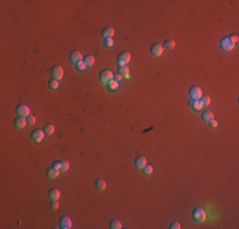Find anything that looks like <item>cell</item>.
Here are the masks:
<instances>
[{
  "instance_id": "cell-4",
  "label": "cell",
  "mask_w": 239,
  "mask_h": 229,
  "mask_svg": "<svg viewBox=\"0 0 239 229\" xmlns=\"http://www.w3.org/2000/svg\"><path fill=\"white\" fill-rule=\"evenodd\" d=\"M15 112L18 116H22V117H28L31 114V109L27 104H18L17 108H15Z\"/></svg>"
},
{
  "instance_id": "cell-33",
  "label": "cell",
  "mask_w": 239,
  "mask_h": 229,
  "mask_svg": "<svg viewBox=\"0 0 239 229\" xmlns=\"http://www.w3.org/2000/svg\"><path fill=\"white\" fill-rule=\"evenodd\" d=\"M229 40H230L234 45H237L238 44V40H239V37H238V35H232L230 37H229Z\"/></svg>"
},
{
  "instance_id": "cell-34",
  "label": "cell",
  "mask_w": 239,
  "mask_h": 229,
  "mask_svg": "<svg viewBox=\"0 0 239 229\" xmlns=\"http://www.w3.org/2000/svg\"><path fill=\"white\" fill-rule=\"evenodd\" d=\"M57 208H59V200H52V202H51V209H52V210H56Z\"/></svg>"
},
{
  "instance_id": "cell-30",
  "label": "cell",
  "mask_w": 239,
  "mask_h": 229,
  "mask_svg": "<svg viewBox=\"0 0 239 229\" xmlns=\"http://www.w3.org/2000/svg\"><path fill=\"white\" fill-rule=\"evenodd\" d=\"M114 45V42L112 38H104V46L106 47H112Z\"/></svg>"
},
{
  "instance_id": "cell-23",
  "label": "cell",
  "mask_w": 239,
  "mask_h": 229,
  "mask_svg": "<svg viewBox=\"0 0 239 229\" xmlns=\"http://www.w3.org/2000/svg\"><path fill=\"white\" fill-rule=\"evenodd\" d=\"M44 131H45L46 135H52V134L55 132V126L51 125V123H47V125H45V127H44Z\"/></svg>"
},
{
  "instance_id": "cell-3",
  "label": "cell",
  "mask_w": 239,
  "mask_h": 229,
  "mask_svg": "<svg viewBox=\"0 0 239 229\" xmlns=\"http://www.w3.org/2000/svg\"><path fill=\"white\" fill-rule=\"evenodd\" d=\"M113 79V73L109 69H104L102 70L101 73H99V80H101L102 83H109L111 80Z\"/></svg>"
},
{
  "instance_id": "cell-20",
  "label": "cell",
  "mask_w": 239,
  "mask_h": 229,
  "mask_svg": "<svg viewBox=\"0 0 239 229\" xmlns=\"http://www.w3.org/2000/svg\"><path fill=\"white\" fill-rule=\"evenodd\" d=\"M106 186H107L106 181L102 180V178H98L97 181H95V187H97V190H99V191H103L104 188H106Z\"/></svg>"
},
{
  "instance_id": "cell-10",
  "label": "cell",
  "mask_w": 239,
  "mask_h": 229,
  "mask_svg": "<svg viewBox=\"0 0 239 229\" xmlns=\"http://www.w3.org/2000/svg\"><path fill=\"white\" fill-rule=\"evenodd\" d=\"M54 165L56 167V168H59L61 172H66L69 169V167H70L68 160H56L54 163Z\"/></svg>"
},
{
  "instance_id": "cell-27",
  "label": "cell",
  "mask_w": 239,
  "mask_h": 229,
  "mask_svg": "<svg viewBox=\"0 0 239 229\" xmlns=\"http://www.w3.org/2000/svg\"><path fill=\"white\" fill-rule=\"evenodd\" d=\"M200 99H201L204 107H205V106H209L210 102H211V98H210L209 95H201V98H200Z\"/></svg>"
},
{
  "instance_id": "cell-25",
  "label": "cell",
  "mask_w": 239,
  "mask_h": 229,
  "mask_svg": "<svg viewBox=\"0 0 239 229\" xmlns=\"http://www.w3.org/2000/svg\"><path fill=\"white\" fill-rule=\"evenodd\" d=\"M174 46H176V42L173 40H167L164 42V47H165V49H168V50L174 49Z\"/></svg>"
},
{
  "instance_id": "cell-12",
  "label": "cell",
  "mask_w": 239,
  "mask_h": 229,
  "mask_svg": "<svg viewBox=\"0 0 239 229\" xmlns=\"http://www.w3.org/2000/svg\"><path fill=\"white\" fill-rule=\"evenodd\" d=\"M188 106L192 107L193 109H196V111H201L204 108V104L201 102V99H191L188 102Z\"/></svg>"
},
{
  "instance_id": "cell-18",
  "label": "cell",
  "mask_w": 239,
  "mask_h": 229,
  "mask_svg": "<svg viewBox=\"0 0 239 229\" xmlns=\"http://www.w3.org/2000/svg\"><path fill=\"white\" fill-rule=\"evenodd\" d=\"M114 35V30L112 27H106L104 30L102 31V36L104 38H112V36Z\"/></svg>"
},
{
  "instance_id": "cell-22",
  "label": "cell",
  "mask_w": 239,
  "mask_h": 229,
  "mask_svg": "<svg viewBox=\"0 0 239 229\" xmlns=\"http://www.w3.org/2000/svg\"><path fill=\"white\" fill-rule=\"evenodd\" d=\"M118 73L121 74L122 76H125V78H128V76H130V70H128V68H127L126 65L125 66H119Z\"/></svg>"
},
{
  "instance_id": "cell-36",
  "label": "cell",
  "mask_w": 239,
  "mask_h": 229,
  "mask_svg": "<svg viewBox=\"0 0 239 229\" xmlns=\"http://www.w3.org/2000/svg\"><path fill=\"white\" fill-rule=\"evenodd\" d=\"M122 79V75L121 74H113V80H116V82H119V80Z\"/></svg>"
},
{
  "instance_id": "cell-13",
  "label": "cell",
  "mask_w": 239,
  "mask_h": 229,
  "mask_svg": "<svg viewBox=\"0 0 239 229\" xmlns=\"http://www.w3.org/2000/svg\"><path fill=\"white\" fill-rule=\"evenodd\" d=\"M60 169L59 168H56V167L55 165H52V167H50V168L49 169H47V172H46V174H47V177H49V178H56L57 177V176H59L60 174Z\"/></svg>"
},
{
  "instance_id": "cell-11",
  "label": "cell",
  "mask_w": 239,
  "mask_h": 229,
  "mask_svg": "<svg viewBox=\"0 0 239 229\" xmlns=\"http://www.w3.org/2000/svg\"><path fill=\"white\" fill-rule=\"evenodd\" d=\"M83 59H84V57H83V55L80 54L79 51H73L70 54V61H71V63H74L75 65L78 64V63H80V61H83Z\"/></svg>"
},
{
  "instance_id": "cell-29",
  "label": "cell",
  "mask_w": 239,
  "mask_h": 229,
  "mask_svg": "<svg viewBox=\"0 0 239 229\" xmlns=\"http://www.w3.org/2000/svg\"><path fill=\"white\" fill-rule=\"evenodd\" d=\"M142 169H144V173L148 174V176L151 174V173H153V171H154V169H153V167H151V165H148V164H146Z\"/></svg>"
},
{
  "instance_id": "cell-37",
  "label": "cell",
  "mask_w": 239,
  "mask_h": 229,
  "mask_svg": "<svg viewBox=\"0 0 239 229\" xmlns=\"http://www.w3.org/2000/svg\"><path fill=\"white\" fill-rule=\"evenodd\" d=\"M210 126H211V127H218V121L216 120H211V121H210Z\"/></svg>"
},
{
  "instance_id": "cell-21",
  "label": "cell",
  "mask_w": 239,
  "mask_h": 229,
  "mask_svg": "<svg viewBox=\"0 0 239 229\" xmlns=\"http://www.w3.org/2000/svg\"><path fill=\"white\" fill-rule=\"evenodd\" d=\"M83 61H84V64L87 65V66H93L94 63H95V59H94V56L88 55V56H85V57H84Z\"/></svg>"
},
{
  "instance_id": "cell-2",
  "label": "cell",
  "mask_w": 239,
  "mask_h": 229,
  "mask_svg": "<svg viewBox=\"0 0 239 229\" xmlns=\"http://www.w3.org/2000/svg\"><path fill=\"white\" fill-rule=\"evenodd\" d=\"M130 60H131V54L130 52H127V51L121 52V54L117 56V64L119 66H125L126 64L130 63Z\"/></svg>"
},
{
  "instance_id": "cell-28",
  "label": "cell",
  "mask_w": 239,
  "mask_h": 229,
  "mask_svg": "<svg viewBox=\"0 0 239 229\" xmlns=\"http://www.w3.org/2000/svg\"><path fill=\"white\" fill-rule=\"evenodd\" d=\"M49 87L51 88V89H57L59 88V80H56V79H52V80H50V83H49Z\"/></svg>"
},
{
  "instance_id": "cell-9",
  "label": "cell",
  "mask_w": 239,
  "mask_h": 229,
  "mask_svg": "<svg viewBox=\"0 0 239 229\" xmlns=\"http://www.w3.org/2000/svg\"><path fill=\"white\" fill-rule=\"evenodd\" d=\"M150 54L155 57H159L162 54H163V46L160 44H154L150 47Z\"/></svg>"
},
{
  "instance_id": "cell-31",
  "label": "cell",
  "mask_w": 239,
  "mask_h": 229,
  "mask_svg": "<svg viewBox=\"0 0 239 229\" xmlns=\"http://www.w3.org/2000/svg\"><path fill=\"white\" fill-rule=\"evenodd\" d=\"M27 122H28V125H35V122H36V117L33 116V114H30V116L27 117Z\"/></svg>"
},
{
  "instance_id": "cell-7",
  "label": "cell",
  "mask_w": 239,
  "mask_h": 229,
  "mask_svg": "<svg viewBox=\"0 0 239 229\" xmlns=\"http://www.w3.org/2000/svg\"><path fill=\"white\" fill-rule=\"evenodd\" d=\"M188 93H190V97H191V99H200L201 98V95H202V90H201V88L200 87H191L190 88V90H188Z\"/></svg>"
},
{
  "instance_id": "cell-24",
  "label": "cell",
  "mask_w": 239,
  "mask_h": 229,
  "mask_svg": "<svg viewBox=\"0 0 239 229\" xmlns=\"http://www.w3.org/2000/svg\"><path fill=\"white\" fill-rule=\"evenodd\" d=\"M109 228H112V229H121L122 228V223L119 222V220L113 219V220L109 222Z\"/></svg>"
},
{
  "instance_id": "cell-16",
  "label": "cell",
  "mask_w": 239,
  "mask_h": 229,
  "mask_svg": "<svg viewBox=\"0 0 239 229\" xmlns=\"http://www.w3.org/2000/svg\"><path fill=\"white\" fill-rule=\"evenodd\" d=\"M135 165H136V168H144V167L146 165V158L145 157H142V155H139V157H136V159H135Z\"/></svg>"
},
{
  "instance_id": "cell-17",
  "label": "cell",
  "mask_w": 239,
  "mask_h": 229,
  "mask_svg": "<svg viewBox=\"0 0 239 229\" xmlns=\"http://www.w3.org/2000/svg\"><path fill=\"white\" fill-rule=\"evenodd\" d=\"M60 195H61V192H60L59 188H51V190L49 191V197H50L51 200H59Z\"/></svg>"
},
{
  "instance_id": "cell-14",
  "label": "cell",
  "mask_w": 239,
  "mask_h": 229,
  "mask_svg": "<svg viewBox=\"0 0 239 229\" xmlns=\"http://www.w3.org/2000/svg\"><path fill=\"white\" fill-rule=\"evenodd\" d=\"M14 126H15L17 129H23L26 125H27V120H26V117H22V116H17V118L14 120Z\"/></svg>"
},
{
  "instance_id": "cell-6",
  "label": "cell",
  "mask_w": 239,
  "mask_h": 229,
  "mask_svg": "<svg viewBox=\"0 0 239 229\" xmlns=\"http://www.w3.org/2000/svg\"><path fill=\"white\" fill-rule=\"evenodd\" d=\"M45 135H46L45 131H44V130H40V129H36V130H33V131L31 132L32 139L35 140L36 143H41L42 140H44Z\"/></svg>"
},
{
  "instance_id": "cell-8",
  "label": "cell",
  "mask_w": 239,
  "mask_h": 229,
  "mask_svg": "<svg viewBox=\"0 0 239 229\" xmlns=\"http://www.w3.org/2000/svg\"><path fill=\"white\" fill-rule=\"evenodd\" d=\"M234 45L233 42L229 40V37H225V38H223V40L220 41V47L224 50V51H232L233 49H234Z\"/></svg>"
},
{
  "instance_id": "cell-19",
  "label": "cell",
  "mask_w": 239,
  "mask_h": 229,
  "mask_svg": "<svg viewBox=\"0 0 239 229\" xmlns=\"http://www.w3.org/2000/svg\"><path fill=\"white\" fill-rule=\"evenodd\" d=\"M201 116H202V120L206 122H210L211 120H214V113L211 111H204Z\"/></svg>"
},
{
  "instance_id": "cell-15",
  "label": "cell",
  "mask_w": 239,
  "mask_h": 229,
  "mask_svg": "<svg viewBox=\"0 0 239 229\" xmlns=\"http://www.w3.org/2000/svg\"><path fill=\"white\" fill-rule=\"evenodd\" d=\"M60 228L70 229L71 228V219L69 216H63V218L60 219Z\"/></svg>"
},
{
  "instance_id": "cell-35",
  "label": "cell",
  "mask_w": 239,
  "mask_h": 229,
  "mask_svg": "<svg viewBox=\"0 0 239 229\" xmlns=\"http://www.w3.org/2000/svg\"><path fill=\"white\" fill-rule=\"evenodd\" d=\"M169 228H170V229H178V228H181V224H179L178 222H173V223H170Z\"/></svg>"
},
{
  "instance_id": "cell-32",
  "label": "cell",
  "mask_w": 239,
  "mask_h": 229,
  "mask_svg": "<svg viewBox=\"0 0 239 229\" xmlns=\"http://www.w3.org/2000/svg\"><path fill=\"white\" fill-rule=\"evenodd\" d=\"M85 68H87V65L84 64V61H80V63H78V64H76V69H78V70H80V71L85 70Z\"/></svg>"
},
{
  "instance_id": "cell-26",
  "label": "cell",
  "mask_w": 239,
  "mask_h": 229,
  "mask_svg": "<svg viewBox=\"0 0 239 229\" xmlns=\"http://www.w3.org/2000/svg\"><path fill=\"white\" fill-rule=\"evenodd\" d=\"M118 85H119V82H116V80H111V82L108 83V88L111 89V90H116L117 88H118Z\"/></svg>"
},
{
  "instance_id": "cell-1",
  "label": "cell",
  "mask_w": 239,
  "mask_h": 229,
  "mask_svg": "<svg viewBox=\"0 0 239 229\" xmlns=\"http://www.w3.org/2000/svg\"><path fill=\"white\" fill-rule=\"evenodd\" d=\"M192 218L195 222L197 223H201L206 219V214H205V210L202 208H196L193 211H192Z\"/></svg>"
},
{
  "instance_id": "cell-5",
  "label": "cell",
  "mask_w": 239,
  "mask_h": 229,
  "mask_svg": "<svg viewBox=\"0 0 239 229\" xmlns=\"http://www.w3.org/2000/svg\"><path fill=\"white\" fill-rule=\"evenodd\" d=\"M51 75H52V78H54V79L60 80V79L64 76V69H63V66L55 65L54 68H52V70H51Z\"/></svg>"
}]
</instances>
